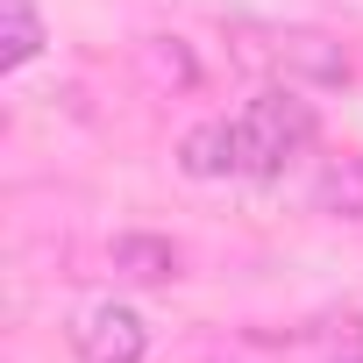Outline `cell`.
<instances>
[{"mask_svg":"<svg viewBox=\"0 0 363 363\" xmlns=\"http://www.w3.org/2000/svg\"><path fill=\"white\" fill-rule=\"evenodd\" d=\"M178 171H186V178H235V135H228V121L186 128V143H178Z\"/></svg>","mask_w":363,"mask_h":363,"instance_id":"5b68a950","label":"cell"},{"mask_svg":"<svg viewBox=\"0 0 363 363\" xmlns=\"http://www.w3.org/2000/svg\"><path fill=\"white\" fill-rule=\"evenodd\" d=\"M313 207L320 214H335V221H356L363 228V157H328L320 164V178H313Z\"/></svg>","mask_w":363,"mask_h":363,"instance_id":"277c9868","label":"cell"},{"mask_svg":"<svg viewBox=\"0 0 363 363\" xmlns=\"http://www.w3.org/2000/svg\"><path fill=\"white\" fill-rule=\"evenodd\" d=\"M0 65L8 72H22L36 50H43V15H36V0H0Z\"/></svg>","mask_w":363,"mask_h":363,"instance_id":"52a82bcc","label":"cell"},{"mask_svg":"<svg viewBox=\"0 0 363 363\" xmlns=\"http://www.w3.org/2000/svg\"><path fill=\"white\" fill-rule=\"evenodd\" d=\"M72 349H79V363H143L150 356V320L128 299H93L72 320Z\"/></svg>","mask_w":363,"mask_h":363,"instance_id":"7a4b0ae2","label":"cell"},{"mask_svg":"<svg viewBox=\"0 0 363 363\" xmlns=\"http://www.w3.org/2000/svg\"><path fill=\"white\" fill-rule=\"evenodd\" d=\"M114 271L135 278V285H171L178 278V250L164 235H121L114 242Z\"/></svg>","mask_w":363,"mask_h":363,"instance_id":"8992f818","label":"cell"},{"mask_svg":"<svg viewBox=\"0 0 363 363\" xmlns=\"http://www.w3.org/2000/svg\"><path fill=\"white\" fill-rule=\"evenodd\" d=\"M228 135H235V178H257V186H271V178H285L313 135H320V114L299 86H264L242 114H228Z\"/></svg>","mask_w":363,"mask_h":363,"instance_id":"6da1fadb","label":"cell"},{"mask_svg":"<svg viewBox=\"0 0 363 363\" xmlns=\"http://www.w3.org/2000/svg\"><path fill=\"white\" fill-rule=\"evenodd\" d=\"M271 65L285 72V86H342L349 79V50L320 29H271Z\"/></svg>","mask_w":363,"mask_h":363,"instance_id":"3957f363","label":"cell"}]
</instances>
